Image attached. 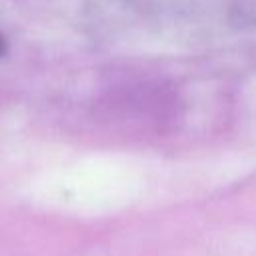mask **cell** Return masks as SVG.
Listing matches in <instances>:
<instances>
[{
	"label": "cell",
	"instance_id": "6da1fadb",
	"mask_svg": "<svg viewBox=\"0 0 256 256\" xmlns=\"http://www.w3.org/2000/svg\"><path fill=\"white\" fill-rule=\"evenodd\" d=\"M4 50H6V44H4V38L0 36V56L4 54Z\"/></svg>",
	"mask_w": 256,
	"mask_h": 256
}]
</instances>
